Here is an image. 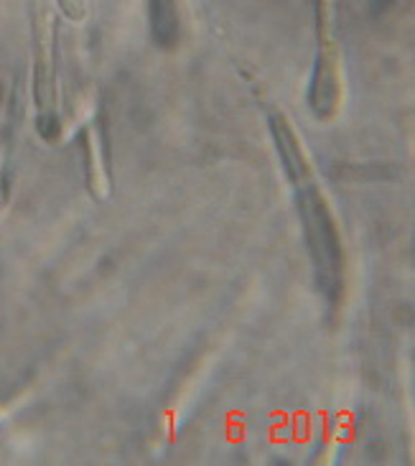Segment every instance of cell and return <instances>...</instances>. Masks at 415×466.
<instances>
[{
	"label": "cell",
	"instance_id": "1",
	"mask_svg": "<svg viewBox=\"0 0 415 466\" xmlns=\"http://www.w3.org/2000/svg\"><path fill=\"white\" fill-rule=\"evenodd\" d=\"M296 189H299V215H301L309 255L314 260L319 290L324 293L329 309H337L344 293V248H341L339 229L324 194L316 189L314 181Z\"/></svg>",
	"mask_w": 415,
	"mask_h": 466
},
{
	"label": "cell",
	"instance_id": "3",
	"mask_svg": "<svg viewBox=\"0 0 415 466\" xmlns=\"http://www.w3.org/2000/svg\"><path fill=\"white\" fill-rule=\"evenodd\" d=\"M148 11H151L153 38L158 46L171 49L178 41V11L177 0H148Z\"/></svg>",
	"mask_w": 415,
	"mask_h": 466
},
{
	"label": "cell",
	"instance_id": "2",
	"mask_svg": "<svg viewBox=\"0 0 415 466\" xmlns=\"http://www.w3.org/2000/svg\"><path fill=\"white\" fill-rule=\"evenodd\" d=\"M270 130H273V138H276L280 164L286 168V177L293 181V187H303V184L314 181L309 158H306V153H303L301 143H299L296 133H293V127L288 126V120L283 115H273L270 117Z\"/></svg>",
	"mask_w": 415,
	"mask_h": 466
}]
</instances>
